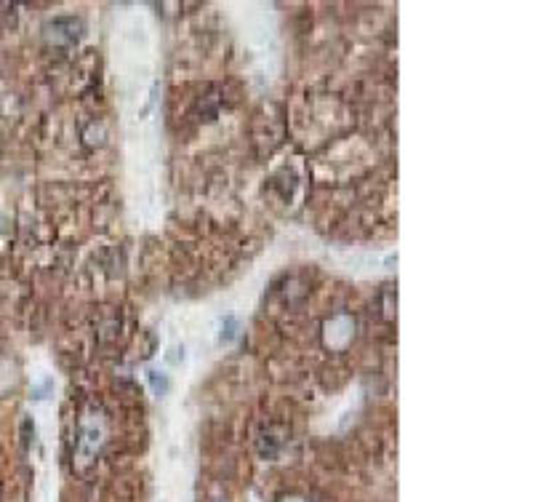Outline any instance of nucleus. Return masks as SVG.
<instances>
[{
	"label": "nucleus",
	"mask_w": 533,
	"mask_h": 502,
	"mask_svg": "<svg viewBox=\"0 0 533 502\" xmlns=\"http://www.w3.org/2000/svg\"><path fill=\"white\" fill-rule=\"evenodd\" d=\"M232 337H235V318L230 315V318L221 323V340H224V342H230Z\"/></svg>",
	"instance_id": "nucleus-1"
}]
</instances>
